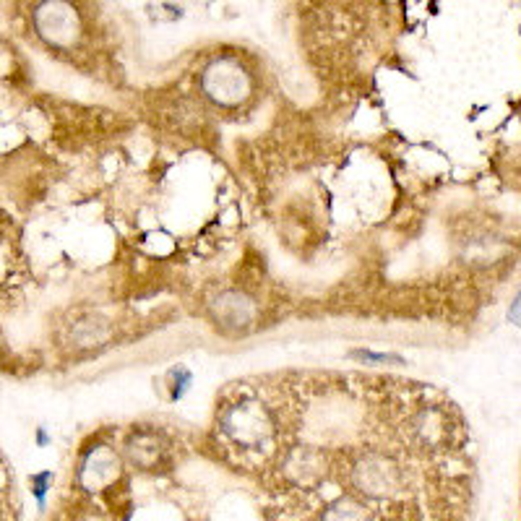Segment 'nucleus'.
I'll return each mask as SVG.
<instances>
[{
  "mask_svg": "<svg viewBox=\"0 0 521 521\" xmlns=\"http://www.w3.org/2000/svg\"><path fill=\"white\" fill-rule=\"evenodd\" d=\"M214 454L251 477L266 521H467L472 433L436 386L357 370L227 383Z\"/></svg>",
  "mask_w": 521,
  "mask_h": 521,
  "instance_id": "f257e3e1",
  "label": "nucleus"
},
{
  "mask_svg": "<svg viewBox=\"0 0 521 521\" xmlns=\"http://www.w3.org/2000/svg\"><path fill=\"white\" fill-rule=\"evenodd\" d=\"M508 316L514 318L516 324H519V326H521V295H519V297H516V303H514V308H511V313H508Z\"/></svg>",
  "mask_w": 521,
  "mask_h": 521,
  "instance_id": "f03ea898",
  "label": "nucleus"
}]
</instances>
